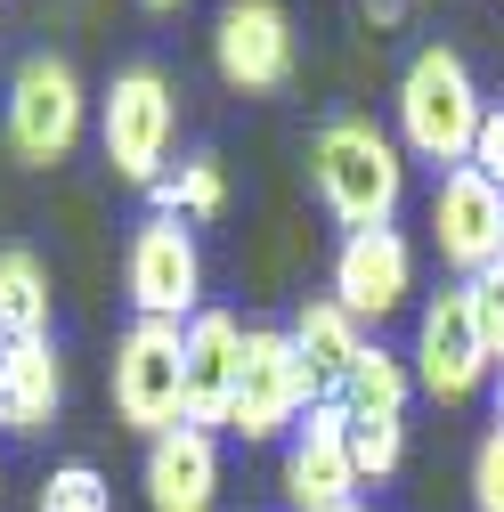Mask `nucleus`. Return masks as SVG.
<instances>
[{
  "label": "nucleus",
  "mask_w": 504,
  "mask_h": 512,
  "mask_svg": "<svg viewBox=\"0 0 504 512\" xmlns=\"http://www.w3.org/2000/svg\"><path fill=\"white\" fill-rule=\"evenodd\" d=\"M366 17H374V25H399V17H407V0H366Z\"/></svg>",
  "instance_id": "nucleus-24"
},
{
  "label": "nucleus",
  "mask_w": 504,
  "mask_h": 512,
  "mask_svg": "<svg viewBox=\"0 0 504 512\" xmlns=\"http://www.w3.org/2000/svg\"><path fill=\"white\" fill-rule=\"evenodd\" d=\"M318 374L293 350L285 326H244V374H236V407H228V431L236 439H285L309 407H318Z\"/></svg>",
  "instance_id": "nucleus-5"
},
{
  "label": "nucleus",
  "mask_w": 504,
  "mask_h": 512,
  "mask_svg": "<svg viewBox=\"0 0 504 512\" xmlns=\"http://www.w3.org/2000/svg\"><path fill=\"white\" fill-rule=\"evenodd\" d=\"M415 391H431V399H472L480 382H488V350H480V326H472V301H464V285H448L439 301H423V317H415Z\"/></svg>",
  "instance_id": "nucleus-10"
},
{
  "label": "nucleus",
  "mask_w": 504,
  "mask_h": 512,
  "mask_svg": "<svg viewBox=\"0 0 504 512\" xmlns=\"http://www.w3.org/2000/svg\"><path fill=\"white\" fill-rule=\"evenodd\" d=\"M114 415L147 439L187 423V326L131 317V334L114 342Z\"/></svg>",
  "instance_id": "nucleus-4"
},
{
  "label": "nucleus",
  "mask_w": 504,
  "mask_h": 512,
  "mask_svg": "<svg viewBox=\"0 0 504 512\" xmlns=\"http://www.w3.org/2000/svg\"><path fill=\"white\" fill-rule=\"evenodd\" d=\"M342 512H374V504H342Z\"/></svg>",
  "instance_id": "nucleus-27"
},
{
  "label": "nucleus",
  "mask_w": 504,
  "mask_h": 512,
  "mask_svg": "<svg viewBox=\"0 0 504 512\" xmlns=\"http://www.w3.org/2000/svg\"><path fill=\"white\" fill-rule=\"evenodd\" d=\"M147 504L155 512H212L220 504V447L196 423H171L147 439Z\"/></svg>",
  "instance_id": "nucleus-14"
},
{
  "label": "nucleus",
  "mask_w": 504,
  "mask_h": 512,
  "mask_svg": "<svg viewBox=\"0 0 504 512\" xmlns=\"http://www.w3.org/2000/svg\"><path fill=\"white\" fill-rule=\"evenodd\" d=\"M0 342H49V269L25 244H0Z\"/></svg>",
  "instance_id": "nucleus-18"
},
{
  "label": "nucleus",
  "mask_w": 504,
  "mask_h": 512,
  "mask_svg": "<svg viewBox=\"0 0 504 512\" xmlns=\"http://www.w3.org/2000/svg\"><path fill=\"white\" fill-rule=\"evenodd\" d=\"M496 269H504V261H496Z\"/></svg>",
  "instance_id": "nucleus-28"
},
{
  "label": "nucleus",
  "mask_w": 504,
  "mask_h": 512,
  "mask_svg": "<svg viewBox=\"0 0 504 512\" xmlns=\"http://www.w3.org/2000/svg\"><path fill=\"white\" fill-rule=\"evenodd\" d=\"M212 66L244 98L285 90L293 82V17L277 9V0H228L220 25H212Z\"/></svg>",
  "instance_id": "nucleus-9"
},
{
  "label": "nucleus",
  "mask_w": 504,
  "mask_h": 512,
  "mask_svg": "<svg viewBox=\"0 0 504 512\" xmlns=\"http://www.w3.org/2000/svg\"><path fill=\"white\" fill-rule=\"evenodd\" d=\"M472 171L504 187V106H488V114H480V139H472Z\"/></svg>",
  "instance_id": "nucleus-23"
},
{
  "label": "nucleus",
  "mask_w": 504,
  "mask_h": 512,
  "mask_svg": "<svg viewBox=\"0 0 504 512\" xmlns=\"http://www.w3.org/2000/svg\"><path fill=\"white\" fill-rule=\"evenodd\" d=\"M415 293V244L399 228H358L342 236L334 252V301L358 317V326H383V317H399Z\"/></svg>",
  "instance_id": "nucleus-12"
},
{
  "label": "nucleus",
  "mask_w": 504,
  "mask_h": 512,
  "mask_svg": "<svg viewBox=\"0 0 504 512\" xmlns=\"http://www.w3.org/2000/svg\"><path fill=\"white\" fill-rule=\"evenodd\" d=\"M480 82L472 66L448 49V41H431L407 57V74H399V139L423 155V163H472V139H480Z\"/></svg>",
  "instance_id": "nucleus-2"
},
{
  "label": "nucleus",
  "mask_w": 504,
  "mask_h": 512,
  "mask_svg": "<svg viewBox=\"0 0 504 512\" xmlns=\"http://www.w3.org/2000/svg\"><path fill=\"white\" fill-rule=\"evenodd\" d=\"M122 277H131V309H139V317L187 326V317L204 309V252H196V236H187L171 212L139 220V236H131V261H122Z\"/></svg>",
  "instance_id": "nucleus-7"
},
{
  "label": "nucleus",
  "mask_w": 504,
  "mask_h": 512,
  "mask_svg": "<svg viewBox=\"0 0 504 512\" xmlns=\"http://www.w3.org/2000/svg\"><path fill=\"white\" fill-rule=\"evenodd\" d=\"M171 131H179V98L163 82V66H122L98 98V139H106V163L131 179V187H163V163H171Z\"/></svg>",
  "instance_id": "nucleus-3"
},
{
  "label": "nucleus",
  "mask_w": 504,
  "mask_h": 512,
  "mask_svg": "<svg viewBox=\"0 0 504 512\" xmlns=\"http://www.w3.org/2000/svg\"><path fill=\"white\" fill-rule=\"evenodd\" d=\"M41 512H114L106 472H98V464H57L49 488H41Z\"/></svg>",
  "instance_id": "nucleus-20"
},
{
  "label": "nucleus",
  "mask_w": 504,
  "mask_h": 512,
  "mask_svg": "<svg viewBox=\"0 0 504 512\" xmlns=\"http://www.w3.org/2000/svg\"><path fill=\"white\" fill-rule=\"evenodd\" d=\"M407 391H415V366H407L399 350H383V342H366L358 366L342 374V391H326V399H342L350 423H383V415L407 423Z\"/></svg>",
  "instance_id": "nucleus-17"
},
{
  "label": "nucleus",
  "mask_w": 504,
  "mask_h": 512,
  "mask_svg": "<svg viewBox=\"0 0 504 512\" xmlns=\"http://www.w3.org/2000/svg\"><path fill=\"white\" fill-rule=\"evenodd\" d=\"M236 374H244V326L228 309H196L187 317V423L196 431H228L236 407Z\"/></svg>",
  "instance_id": "nucleus-13"
},
{
  "label": "nucleus",
  "mask_w": 504,
  "mask_h": 512,
  "mask_svg": "<svg viewBox=\"0 0 504 512\" xmlns=\"http://www.w3.org/2000/svg\"><path fill=\"white\" fill-rule=\"evenodd\" d=\"M472 512H504V423L480 439V456H472Z\"/></svg>",
  "instance_id": "nucleus-22"
},
{
  "label": "nucleus",
  "mask_w": 504,
  "mask_h": 512,
  "mask_svg": "<svg viewBox=\"0 0 504 512\" xmlns=\"http://www.w3.org/2000/svg\"><path fill=\"white\" fill-rule=\"evenodd\" d=\"M464 301H472V326H480V350L504 366V269H480L472 285H464Z\"/></svg>",
  "instance_id": "nucleus-21"
},
{
  "label": "nucleus",
  "mask_w": 504,
  "mask_h": 512,
  "mask_svg": "<svg viewBox=\"0 0 504 512\" xmlns=\"http://www.w3.org/2000/svg\"><path fill=\"white\" fill-rule=\"evenodd\" d=\"M293 350L309 358V374H318V391H342V374L358 366V350H366V326L334 301V293H309L301 309H293Z\"/></svg>",
  "instance_id": "nucleus-16"
},
{
  "label": "nucleus",
  "mask_w": 504,
  "mask_h": 512,
  "mask_svg": "<svg viewBox=\"0 0 504 512\" xmlns=\"http://www.w3.org/2000/svg\"><path fill=\"white\" fill-rule=\"evenodd\" d=\"M496 423H504V366H496Z\"/></svg>",
  "instance_id": "nucleus-25"
},
{
  "label": "nucleus",
  "mask_w": 504,
  "mask_h": 512,
  "mask_svg": "<svg viewBox=\"0 0 504 512\" xmlns=\"http://www.w3.org/2000/svg\"><path fill=\"white\" fill-rule=\"evenodd\" d=\"M431 244H439V261H448L464 285L480 269H496L504 261V187L480 179L472 163L439 171V187H431Z\"/></svg>",
  "instance_id": "nucleus-8"
},
{
  "label": "nucleus",
  "mask_w": 504,
  "mask_h": 512,
  "mask_svg": "<svg viewBox=\"0 0 504 512\" xmlns=\"http://www.w3.org/2000/svg\"><path fill=\"white\" fill-rule=\"evenodd\" d=\"M220 204H228V171H220V155H187L179 179L155 187V212H171V220H212Z\"/></svg>",
  "instance_id": "nucleus-19"
},
{
  "label": "nucleus",
  "mask_w": 504,
  "mask_h": 512,
  "mask_svg": "<svg viewBox=\"0 0 504 512\" xmlns=\"http://www.w3.org/2000/svg\"><path fill=\"white\" fill-rule=\"evenodd\" d=\"M285 504L293 512H342V504H358V464H350L342 399H318L309 423H293V439H285Z\"/></svg>",
  "instance_id": "nucleus-11"
},
{
  "label": "nucleus",
  "mask_w": 504,
  "mask_h": 512,
  "mask_svg": "<svg viewBox=\"0 0 504 512\" xmlns=\"http://www.w3.org/2000/svg\"><path fill=\"white\" fill-rule=\"evenodd\" d=\"M82 122H90V90L66 57L41 49L9 74V147H17V163H33V171L66 163L82 147Z\"/></svg>",
  "instance_id": "nucleus-6"
},
{
  "label": "nucleus",
  "mask_w": 504,
  "mask_h": 512,
  "mask_svg": "<svg viewBox=\"0 0 504 512\" xmlns=\"http://www.w3.org/2000/svg\"><path fill=\"white\" fill-rule=\"evenodd\" d=\"M66 399V366L57 342H0V431L9 439H41Z\"/></svg>",
  "instance_id": "nucleus-15"
},
{
  "label": "nucleus",
  "mask_w": 504,
  "mask_h": 512,
  "mask_svg": "<svg viewBox=\"0 0 504 512\" xmlns=\"http://www.w3.org/2000/svg\"><path fill=\"white\" fill-rule=\"evenodd\" d=\"M147 9H179V0H147Z\"/></svg>",
  "instance_id": "nucleus-26"
},
{
  "label": "nucleus",
  "mask_w": 504,
  "mask_h": 512,
  "mask_svg": "<svg viewBox=\"0 0 504 512\" xmlns=\"http://www.w3.org/2000/svg\"><path fill=\"white\" fill-rule=\"evenodd\" d=\"M309 179H318L326 212L342 220V236L391 228L399 204H407V163H399V147L374 131V122H358V114L326 122V131L309 139Z\"/></svg>",
  "instance_id": "nucleus-1"
}]
</instances>
